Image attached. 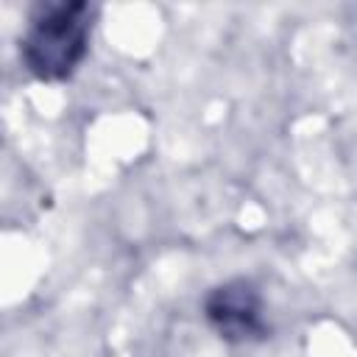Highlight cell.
<instances>
[{"label": "cell", "instance_id": "6da1fadb", "mask_svg": "<svg viewBox=\"0 0 357 357\" xmlns=\"http://www.w3.org/2000/svg\"><path fill=\"white\" fill-rule=\"evenodd\" d=\"M92 8L86 3L42 6L20 42V56L39 81L70 78L89 50Z\"/></svg>", "mask_w": 357, "mask_h": 357}, {"label": "cell", "instance_id": "7a4b0ae2", "mask_svg": "<svg viewBox=\"0 0 357 357\" xmlns=\"http://www.w3.org/2000/svg\"><path fill=\"white\" fill-rule=\"evenodd\" d=\"M204 315L209 326L223 340H231V343H243L265 332L262 298L254 290V284H248L245 279H234L209 290L204 301Z\"/></svg>", "mask_w": 357, "mask_h": 357}]
</instances>
